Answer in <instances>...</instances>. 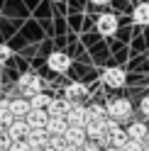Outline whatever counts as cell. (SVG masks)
<instances>
[{"label": "cell", "mask_w": 149, "mask_h": 151, "mask_svg": "<svg viewBox=\"0 0 149 151\" xmlns=\"http://www.w3.org/2000/svg\"><path fill=\"white\" fill-rule=\"evenodd\" d=\"M17 93L20 95H25V98H32V95H37L39 90H44V78L39 73H32V71H27V73H22L20 78H17Z\"/></svg>", "instance_id": "1"}, {"label": "cell", "mask_w": 149, "mask_h": 151, "mask_svg": "<svg viewBox=\"0 0 149 151\" xmlns=\"http://www.w3.org/2000/svg\"><path fill=\"white\" fill-rule=\"evenodd\" d=\"M105 107H108V117L115 122H125L132 117V102L127 98H113Z\"/></svg>", "instance_id": "2"}, {"label": "cell", "mask_w": 149, "mask_h": 151, "mask_svg": "<svg viewBox=\"0 0 149 151\" xmlns=\"http://www.w3.org/2000/svg\"><path fill=\"white\" fill-rule=\"evenodd\" d=\"M100 81H103V86L117 90V88H122L125 83H127V73H125V68H120V66H110V68L103 71Z\"/></svg>", "instance_id": "3"}, {"label": "cell", "mask_w": 149, "mask_h": 151, "mask_svg": "<svg viewBox=\"0 0 149 151\" xmlns=\"http://www.w3.org/2000/svg\"><path fill=\"white\" fill-rule=\"evenodd\" d=\"M46 66H49L54 73H66L71 68V56L66 51H51L46 56Z\"/></svg>", "instance_id": "4"}, {"label": "cell", "mask_w": 149, "mask_h": 151, "mask_svg": "<svg viewBox=\"0 0 149 151\" xmlns=\"http://www.w3.org/2000/svg\"><path fill=\"white\" fill-rule=\"evenodd\" d=\"M95 29H98V34H103V37L115 34V32H117V17H115L113 12H103V15H98V20H95Z\"/></svg>", "instance_id": "5"}, {"label": "cell", "mask_w": 149, "mask_h": 151, "mask_svg": "<svg viewBox=\"0 0 149 151\" xmlns=\"http://www.w3.org/2000/svg\"><path fill=\"white\" fill-rule=\"evenodd\" d=\"M66 119H69V124L86 127V122L90 119V115H88V107H83L81 102H73V105H71V110L66 112Z\"/></svg>", "instance_id": "6"}, {"label": "cell", "mask_w": 149, "mask_h": 151, "mask_svg": "<svg viewBox=\"0 0 149 151\" xmlns=\"http://www.w3.org/2000/svg\"><path fill=\"white\" fill-rule=\"evenodd\" d=\"M49 132H46V127H32L30 134H27V144H30V149H44L46 144H49Z\"/></svg>", "instance_id": "7"}, {"label": "cell", "mask_w": 149, "mask_h": 151, "mask_svg": "<svg viewBox=\"0 0 149 151\" xmlns=\"http://www.w3.org/2000/svg\"><path fill=\"white\" fill-rule=\"evenodd\" d=\"M71 105H73V102L69 98H51L46 112H49V117H66V112L71 110Z\"/></svg>", "instance_id": "8"}, {"label": "cell", "mask_w": 149, "mask_h": 151, "mask_svg": "<svg viewBox=\"0 0 149 151\" xmlns=\"http://www.w3.org/2000/svg\"><path fill=\"white\" fill-rule=\"evenodd\" d=\"M86 95H88V88L83 86V83H78V81H73V83H69V86L64 88V98H69L71 102L86 100Z\"/></svg>", "instance_id": "9"}, {"label": "cell", "mask_w": 149, "mask_h": 151, "mask_svg": "<svg viewBox=\"0 0 149 151\" xmlns=\"http://www.w3.org/2000/svg\"><path fill=\"white\" fill-rule=\"evenodd\" d=\"M64 139H66L71 146H83V141L88 139V134H86V127H76V124H69V129L64 132Z\"/></svg>", "instance_id": "10"}, {"label": "cell", "mask_w": 149, "mask_h": 151, "mask_svg": "<svg viewBox=\"0 0 149 151\" xmlns=\"http://www.w3.org/2000/svg\"><path fill=\"white\" fill-rule=\"evenodd\" d=\"M30 122H27L25 117H15L12 119V124L7 127V132H10V137L12 139H27V134H30Z\"/></svg>", "instance_id": "11"}, {"label": "cell", "mask_w": 149, "mask_h": 151, "mask_svg": "<svg viewBox=\"0 0 149 151\" xmlns=\"http://www.w3.org/2000/svg\"><path fill=\"white\" fill-rule=\"evenodd\" d=\"M32 110V102H30V98H25V95H17V98H12L10 100V112L15 117H27V112Z\"/></svg>", "instance_id": "12"}, {"label": "cell", "mask_w": 149, "mask_h": 151, "mask_svg": "<svg viewBox=\"0 0 149 151\" xmlns=\"http://www.w3.org/2000/svg\"><path fill=\"white\" fill-rule=\"evenodd\" d=\"M69 129V119L66 117H49L46 119V132L54 137V134H59V137H64V132Z\"/></svg>", "instance_id": "13"}, {"label": "cell", "mask_w": 149, "mask_h": 151, "mask_svg": "<svg viewBox=\"0 0 149 151\" xmlns=\"http://www.w3.org/2000/svg\"><path fill=\"white\" fill-rule=\"evenodd\" d=\"M27 122H30V127H46V119H49V112L46 110H39V107H32L27 112Z\"/></svg>", "instance_id": "14"}, {"label": "cell", "mask_w": 149, "mask_h": 151, "mask_svg": "<svg viewBox=\"0 0 149 151\" xmlns=\"http://www.w3.org/2000/svg\"><path fill=\"white\" fill-rule=\"evenodd\" d=\"M108 119V117H105ZM105 119H88L86 122V134L88 139H100L105 134Z\"/></svg>", "instance_id": "15"}, {"label": "cell", "mask_w": 149, "mask_h": 151, "mask_svg": "<svg viewBox=\"0 0 149 151\" xmlns=\"http://www.w3.org/2000/svg\"><path fill=\"white\" fill-rule=\"evenodd\" d=\"M132 20H135V24H142V27L149 24V0L139 3L135 10H132Z\"/></svg>", "instance_id": "16"}, {"label": "cell", "mask_w": 149, "mask_h": 151, "mask_svg": "<svg viewBox=\"0 0 149 151\" xmlns=\"http://www.w3.org/2000/svg\"><path fill=\"white\" fill-rule=\"evenodd\" d=\"M12 119H15V115L10 112V100H0V129H7L12 124Z\"/></svg>", "instance_id": "17"}, {"label": "cell", "mask_w": 149, "mask_h": 151, "mask_svg": "<svg viewBox=\"0 0 149 151\" xmlns=\"http://www.w3.org/2000/svg\"><path fill=\"white\" fill-rule=\"evenodd\" d=\"M147 124H144V122H129V127H127V137L129 139H147Z\"/></svg>", "instance_id": "18"}, {"label": "cell", "mask_w": 149, "mask_h": 151, "mask_svg": "<svg viewBox=\"0 0 149 151\" xmlns=\"http://www.w3.org/2000/svg\"><path fill=\"white\" fill-rule=\"evenodd\" d=\"M51 98H54V95H49V93L39 90V93H37V95H32V98H30V102H32V107L46 110V107H49V102H51Z\"/></svg>", "instance_id": "19"}, {"label": "cell", "mask_w": 149, "mask_h": 151, "mask_svg": "<svg viewBox=\"0 0 149 151\" xmlns=\"http://www.w3.org/2000/svg\"><path fill=\"white\" fill-rule=\"evenodd\" d=\"M88 115H90V119H105L108 117V107L100 105V102H93V105H88Z\"/></svg>", "instance_id": "20"}, {"label": "cell", "mask_w": 149, "mask_h": 151, "mask_svg": "<svg viewBox=\"0 0 149 151\" xmlns=\"http://www.w3.org/2000/svg\"><path fill=\"white\" fill-rule=\"evenodd\" d=\"M120 151H144V141L142 139H127L120 146Z\"/></svg>", "instance_id": "21"}, {"label": "cell", "mask_w": 149, "mask_h": 151, "mask_svg": "<svg viewBox=\"0 0 149 151\" xmlns=\"http://www.w3.org/2000/svg\"><path fill=\"white\" fill-rule=\"evenodd\" d=\"M7 151H30V144H27V139H12Z\"/></svg>", "instance_id": "22"}, {"label": "cell", "mask_w": 149, "mask_h": 151, "mask_svg": "<svg viewBox=\"0 0 149 151\" xmlns=\"http://www.w3.org/2000/svg\"><path fill=\"white\" fill-rule=\"evenodd\" d=\"M10 59H12V49L7 44H0V66H7Z\"/></svg>", "instance_id": "23"}, {"label": "cell", "mask_w": 149, "mask_h": 151, "mask_svg": "<svg viewBox=\"0 0 149 151\" xmlns=\"http://www.w3.org/2000/svg\"><path fill=\"white\" fill-rule=\"evenodd\" d=\"M83 151H103V144L98 139H86L83 141Z\"/></svg>", "instance_id": "24"}, {"label": "cell", "mask_w": 149, "mask_h": 151, "mask_svg": "<svg viewBox=\"0 0 149 151\" xmlns=\"http://www.w3.org/2000/svg\"><path fill=\"white\" fill-rule=\"evenodd\" d=\"M10 141H12L10 132H7V129H0V149H7V146H10Z\"/></svg>", "instance_id": "25"}, {"label": "cell", "mask_w": 149, "mask_h": 151, "mask_svg": "<svg viewBox=\"0 0 149 151\" xmlns=\"http://www.w3.org/2000/svg\"><path fill=\"white\" fill-rule=\"evenodd\" d=\"M139 112H142V115L149 119V95H144V98H142V102H139Z\"/></svg>", "instance_id": "26"}, {"label": "cell", "mask_w": 149, "mask_h": 151, "mask_svg": "<svg viewBox=\"0 0 149 151\" xmlns=\"http://www.w3.org/2000/svg\"><path fill=\"white\" fill-rule=\"evenodd\" d=\"M90 3H93V5H108L110 0H90Z\"/></svg>", "instance_id": "27"}, {"label": "cell", "mask_w": 149, "mask_h": 151, "mask_svg": "<svg viewBox=\"0 0 149 151\" xmlns=\"http://www.w3.org/2000/svg\"><path fill=\"white\" fill-rule=\"evenodd\" d=\"M103 151H120V146H105Z\"/></svg>", "instance_id": "28"}, {"label": "cell", "mask_w": 149, "mask_h": 151, "mask_svg": "<svg viewBox=\"0 0 149 151\" xmlns=\"http://www.w3.org/2000/svg\"><path fill=\"white\" fill-rule=\"evenodd\" d=\"M71 151H83V146H73V149H71Z\"/></svg>", "instance_id": "29"}, {"label": "cell", "mask_w": 149, "mask_h": 151, "mask_svg": "<svg viewBox=\"0 0 149 151\" xmlns=\"http://www.w3.org/2000/svg\"><path fill=\"white\" fill-rule=\"evenodd\" d=\"M0 100H3V86H0Z\"/></svg>", "instance_id": "30"}, {"label": "cell", "mask_w": 149, "mask_h": 151, "mask_svg": "<svg viewBox=\"0 0 149 151\" xmlns=\"http://www.w3.org/2000/svg\"><path fill=\"white\" fill-rule=\"evenodd\" d=\"M51 3H64V0H51Z\"/></svg>", "instance_id": "31"}, {"label": "cell", "mask_w": 149, "mask_h": 151, "mask_svg": "<svg viewBox=\"0 0 149 151\" xmlns=\"http://www.w3.org/2000/svg\"><path fill=\"white\" fill-rule=\"evenodd\" d=\"M0 151H7V149H0Z\"/></svg>", "instance_id": "32"}]
</instances>
